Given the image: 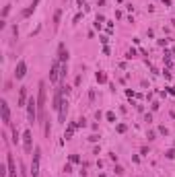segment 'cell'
I'll return each instance as SVG.
<instances>
[{"label":"cell","instance_id":"obj_30","mask_svg":"<svg viewBox=\"0 0 175 177\" xmlns=\"http://www.w3.org/2000/svg\"><path fill=\"white\" fill-rule=\"evenodd\" d=\"M99 39H101V43H103V46H107V41H109V37H105V35H101Z\"/></svg>","mask_w":175,"mask_h":177},{"label":"cell","instance_id":"obj_12","mask_svg":"<svg viewBox=\"0 0 175 177\" xmlns=\"http://www.w3.org/2000/svg\"><path fill=\"white\" fill-rule=\"evenodd\" d=\"M66 113H68V101H62V107H60V111H58V118H60L62 124L66 122Z\"/></svg>","mask_w":175,"mask_h":177},{"label":"cell","instance_id":"obj_20","mask_svg":"<svg viewBox=\"0 0 175 177\" xmlns=\"http://www.w3.org/2000/svg\"><path fill=\"white\" fill-rule=\"evenodd\" d=\"M126 58H128V60H132V58H136V50H128Z\"/></svg>","mask_w":175,"mask_h":177},{"label":"cell","instance_id":"obj_23","mask_svg":"<svg viewBox=\"0 0 175 177\" xmlns=\"http://www.w3.org/2000/svg\"><path fill=\"white\" fill-rule=\"evenodd\" d=\"M126 130H128V126H126V124H120V126H118V132H120V134H124Z\"/></svg>","mask_w":175,"mask_h":177},{"label":"cell","instance_id":"obj_16","mask_svg":"<svg viewBox=\"0 0 175 177\" xmlns=\"http://www.w3.org/2000/svg\"><path fill=\"white\" fill-rule=\"evenodd\" d=\"M60 19H62V10H56V15H54V27L60 25Z\"/></svg>","mask_w":175,"mask_h":177},{"label":"cell","instance_id":"obj_35","mask_svg":"<svg viewBox=\"0 0 175 177\" xmlns=\"http://www.w3.org/2000/svg\"><path fill=\"white\" fill-rule=\"evenodd\" d=\"M173 144H175V142H173Z\"/></svg>","mask_w":175,"mask_h":177},{"label":"cell","instance_id":"obj_1","mask_svg":"<svg viewBox=\"0 0 175 177\" xmlns=\"http://www.w3.org/2000/svg\"><path fill=\"white\" fill-rule=\"evenodd\" d=\"M37 115H39V107H37V99L29 97V101H27V118H29V124H35Z\"/></svg>","mask_w":175,"mask_h":177},{"label":"cell","instance_id":"obj_6","mask_svg":"<svg viewBox=\"0 0 175 177\" xmlns=\"http://www.w3.org/2000/svg\"><path fill=\"white\" fill-rule=\"evenodd\" d=\"M25 74H27V62L25 60H19L17 62V68H15V78H25Z\"/></svg>","mask_w":175,"mask_h":177},{"label":"cell","instance_id":"obj_31","mask_svg":"<svg viewBox=\"0 0 175 177\" xmlns=\"http://www.w3.org/2000/svg\"><path fill=\"white\" fill-rule=\"evenodd\" d=\"M89 140H91V142H97V140H99V136H97V134H93V136H89Z\"/></svg>","mask_w":175,"mask_h":177},{"label":"cell","instance_id":"obj_22","mask_svg":"<svg viewBox=\"0 0 175 177\" xmlns=\"http://www.w3.org/2000/svg\"><path fill=\"white\" fill-rule=\"evenodd\" d=\"M64 173H72V163H66V165H64Z\"/></svg>","mask_w":175,"mask_h":177},{"label":"cell","instance_id":"obj_32","mask_svg":"<svg viewBox=\"0 0 175 177\" xmlns=\"http://www.w3.org/2000/svg\"><path fill=\"white\" fill-rule=\"evenodd\" d=\"M167 93H169V95H175V86H169V88H167Z\"/></svg>","mask_w":175,"mask_h":177},{"label":"cell","instance_id":"obj_19","mask_svg":"<svg viewBox=\"0 0 175 177\" xmlns=\"http://www.w3.org/2000/svg\"><path fill=\"white\" fill-rule=\"evenodd\" d=\"M105 118H107V122H116V113H113V111H107Z\"/></svg>","mask_w":175,"mask_h":177},{"label":"cell","instance_id":"obj_5","mask_svg":"<svg viewBox=\"0 0 175 177\" xmlns=\"http://www.w3.org/2000/svg\"><path fill=\"white\" fill-rule=\"evenodd\" d=\"M0 111H2V122H4V126H10V107H8V103L2 99L0 101Z\"/></svg>","mask_w":175,"mask_h":177},{"label":"cell","instance_id":"obj_21","mask_svg":"<svg viewBox=\"0 0 175 177\" xmlns=\"http://www.w3.org/2000/svg\"><path fill=\"white\" fill-rule=\"evenodd\" d=\"M70 163L74 165V163H80V157L78 154H70Z\"/></svg>","mask_w":175,"mask_h":177},{"label":"cell","instance_id":"obj_14","mask_svg":"<svg viewBox=\"0 0 175 177\" xmlns=\"http://www.w3.org/2000/svg\"><path fill=\"white\" fill-rule=\"evenodd\" d=\"M95 78H97V82H99V84L107 82V74H105V72H97V74H95Z\"/></svg>","mask_w":175,"mask_h":177},{"label":"cell","instance_id":"obj_25","mask_svg":"<svg viewBox=\"0 0 175 177\" xmlns=\"http://www.w3.org/2000/svg\"><path fill=\"white\" fill-rule=\"evenodd\" d=\"M165 154H167V159H173V157H175V150H173V148H169Z\"/></svg>","mask_w":175,"mask_h":177},{"label":"cell","instance_id":"obj_4","mask_svg":"<svg viewBox=\"0 0 175 177\" xmlns=\"http://www.w3.org/2000/svg\"><path fill=\"white\" fill-rule=\"evenodd\" d=\"M60 70H62V64L58 60H54L52 68H50V82H58L60 80Z\"/></svg>","mask_w":175,"mask_h":177},{"label":"cell","instance_id":"obj_7","mask_svg":"<svg viewBox=\"0 0 175 177\" xmlns=\"http://www.w3.org/2000/svg\"><path fill=\"white\" fill-rule=\"evenodd\" d=\"M6 173H8V177H17V165H15V159L10 152L6 154Z\"/></svg>","mask_w":175,"mask_h":177},{"label":"cell","instance_id":"obj_34","mask_svg":"<svg viewBox=\"0 0 175 177\" xmlns=\"http://www.w3.org/2000/svg\"><path fill=\"white\" fill-rule=\"evenodd\" d=\"M173 56H175V50H173Z\"/></svg>","mask_w":175,"mask_h":177},{"label":"cell","instance_id":"obj_10","mask_svg":"<svg viewBox=\"0 0 175 177\" xmlns=\"http://www.w3.org/2000/svg\"><path fill=\"white\" fill-rule=\"evenodd\" d=\"M58 62L60 64H68V50L64 48V43H60V48H58Z\"/></svg>","mask_w":175,"mask_h":177},{"label":"cell","instance_id":"obj_2","mask_svg":"<svg viewBox=\"0 0 175 177\" xmlns=\"http://www.w3.org/2000/svg\"><path fill=\"white\" fill-rule=\"evenodd\" d=\"M39 165H41V148L35 146L33 148V161H31V175L33 177L39 175Z\"/></svg>","mask_w":175,"mask_h":177},{"label":"cell","instance_id":"obj_3","mask_svg":"<svg viewBox=\"0 0 175 177\" xmlns=\"http://www.w3.org/2000/svg\"><path fill=\"white\" fill-rule=\"evenodd\" d=\"M37 107H39V115H43L46 109V80L39 82V95H37Z\"/></svg>","mask_w":175,"mask_h":177},{"label":"cell","instance_id":"obj_26","mask_svg":"<svg viewBox=\"0 0 175 177\" xmlns=\"http://www.w3.org/2000/svg\"><path fill=\"white\" fill-rule=\"evenodd\" d=\"M124 173H126V171H124V167H120V165H118V167H116V175H124Z\"/></svg>","mask_w":175,"mask_h":177},{"label":"cell","instance_id":"obj_11","mask_svg":"<svg viewBox=\"0 0 175 177\" xmlns=\"http://www.w3.org/2000/svg\"><path fill=\"white\" fill-rule=\"evenodd\" d=\"M27 86H21L19 91V107H27Z\"/></svg>","mask_w":175,"mask_h":177},{"label":"cell","instance_id":"obj_29","mask_svg":"<svg viewBox=\"0 0 175 177\" xmlns=\"http://www.w3.org/2000/svg\"><path fill=\"white\" fill-rule=\"evenodd\" d=\"M76 126H78V128H84V126H86V120H78Z\"/></svg>","mask_w":175,"mask_h":177},{"label":"cell","instance_id":"obj_24","mask_svg":"<svg viewBox=\"0 0 175 177\" xmlns=\"http://www.w3.org/2000/svg\"><path fill=\"white\" fill-rule=\"evenodd\" d=\"M159 134H163V136H167V134H169V130H167L165 126H161V128H159Z\"/></svg>","mask_w":175,"mask_h":177},{"label":"cell","instance_id":"obj_28","mask_svg":"<svg viewBox=\"0 0 175 177\" xmlns=\"http://www.w3.org/2000/svg\"><path fill=\"white\" fill-rule=\"evenodd\" d=\"M8 12H10V4H6V6H4V10H2V17H6Z\"/></svg>","mask_w":175,"mask_h":177},{"label":"cell","instance_id":"obj_33","mask_svg":"<svg viewBox=\"0 0 175 177\" xmlns=\"http://www.w3.org/2000/svg\"><path fill=\"white\" fill-rule=\"evenodd\" d=\"M39 2H41V0H33V2H31V6H33V8H37V4H39Z\"/></svg>","mask_w":175,"mask_h":177},{"label":"cell","instance_id":"obj_27","mask_svg":"<svg viewBox=\"0 0 175 177\" xmlns=\"http://www.w3.org/2000/svg\"><path fill=\"white\" fill-rule=\"evenodd\" d=\"M146 138H148V140H155V138H157V134H155V132H148Z\"/></svg>","mask_w":175,"mask_h":177},{"label":"cell","instance_id":"obj_17","mask_svg":"<svg viewBox=\"0 0 175 177\" xmlns=\"http://www.w3.org/2000/svg\"><path fill=\"white\" fill-rule=\"evenodd\" d=\"M33 12H35V8H33V6H27V8H25L23 12H21V17H23V19H25V17H29V15H33Z\"/></svg>","mask_w":175,"mask_h":177},{"label":"cell","instance_id":"obj_18","mask_svg":"<svg viewBox=\"0 0 175 177\" xmlns=\"http://www.w3.org/2000/svg\"><path fill=\"white\" fill-rule=\"evenodd\" d=\"M17 142H19V130L12 128V144H17Z\"/></svg>","mask_w":175,"mask_h":177},{"label":"cell","instance_id":"obj_8","mask_svg":"<svg viewBox=\"0 0 175 177\" xmlns=\"http://www.w3.org/2000/svg\"><path fill=\"white\" fill-rule=\"evenodd\" d=\"M62 95H64V93H62V86L56 88V93H54V101H52V109H56V111H60V107H62V101H64Z\"/></svg>","mask_w":175,"mask_h":177},{"label":"cell","instance_id":"obj_13","mask_svg":"<svg viewBox=\"0 0 175 177\" xmlns=\"http://www.w3.org/2000/svg\"><path fill=\"white\" fill-rule=\"evenodd\" d=\"M76 128H78V126H76L74 122H70V124H68V128H66V134H64V138H66V140H68V138H72V136H74V132H76Z\"/></svg>","mask_w":175,"mask_h":177},{"label":"cell","instance_id":"obj_15","mask_svg":"<svg viewBox=\"0 0 175 177\" xmlns=\"http://www.w3.org/2000/svg\"><path fill=\"white\" fill-rule=\"evenodd\" d=\"M103 21H105V17H103V15H97V19H95V27H97V29H101Z\"/></svg>","mask_w":175,"mask_h":177},{"label":"cell","instance_id":"obj_9","mask_svg":"<svg viewBox=\"0 0 175 177\" xmlns=\"http://www.w3.org/2000/svg\"><path fill=\"white\" fill-rule=\"evenodd\" d=\"M23 146L27 152L33 150V134H31V130H25V134H23Z\"/></svg>","mask_w":175,"mask_h":177}]
</instances>
